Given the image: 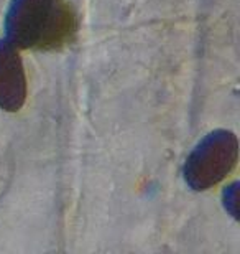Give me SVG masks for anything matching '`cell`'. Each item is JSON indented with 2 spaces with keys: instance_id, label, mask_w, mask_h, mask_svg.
I'll list each match as a JSON object with an SVG mask.
<instances>
[{
  "instance_id": "7a4b0ae2",
  "label": "cell",
  "mask_w": 240,
  "mask_h": 254,
  "mask_svg": "<svg viewBox=\"0 0 240 254\" xmlns=\"http://www.w3.org/2000/svg\"><path fill=\"white\" fill-rule=\"evenodd\" d=\"M239 159V142L234 132L217 129L194 147L185 164V180L196 191L212 189L234 170Z\"/></svg>"
},
{
  "instance_id": "6da1fadb",
  "label": "cell",
  "mask_w": 240,
  "mask_h": 254,
  "mask_svg": "<svg viewBox=\"0 0 240 254\" xmlns=\"http://www.w3.org/2000/svg\"><path fill=\"white\" fill-rule=\"evenodd\" d=\"M5 40L18 50H59L73 42L76 13L66 0H10Z\"/></svg>"
},
{
  "instance_id": "3957f363",
  "label": "cell",
  "mask_w": 240,
  "mask_h": 254,
  "mask_svg": "<svg viewBox=\"0 0 240 254\" xmlns=\"http://www.w3.org/2000/svg\"><path fill=\"white\" fill-rule=\"evenodd\" d=\"M27 99V74L18 48L0 40V109L17 113Z\"/></svg>"
}]
</instances>
